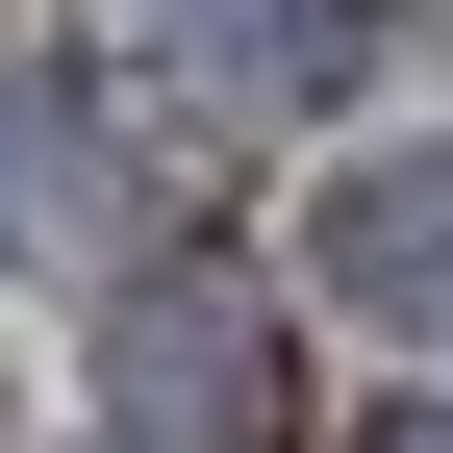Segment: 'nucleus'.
<instances>
[{
    "label": "nucleus",
    "mask_w": 453,
    "mask_h": 453,
    "mask_svg": "<svg viewBox=\"0 0 453 453\" xmlns=\"http://www.w3.org/2000/svg\"><path fill=\"white\" fill-rule=\"evenodd\" d=\"M101 453H303V353H277L252 277H127L101 303Z\"/></svg>",
    "instance_id": "obj_1"
},
{
    "label": "nucleus",
    "mask_w": 453,
    "mask_h": 453,
    "mask_svg": "<svg viewBox=\"0 0 453 453\" xmlns=\"http://www.w3.org/2000/svg\"><path fill=\"white\" fill-rule=\"evenodd\" d=\"M303 277L378 327V353H453V151H327V202H303Z\"/></svg>",
    "instance_id": "obj_2"
},
{
    "label": "nucleus",
    "mask_w": 453,
    "mask_h": 453,
    "mask_svg": "<svg viewBox=\"0 0 453 453\" xmlns=\"http://www.w3.org/2000/svg\"><path fill=\"white\" fill-rule=\"evenodd\" d=\"M353 50H378V0H277V76H303V101L353 76Z\"/></svg>",
    "instance_id": "obj_3"
},
{
    "label": "nucleus",
    "mask_w": 453,
    "mask_h": 453,
    "mask_svg": "<svg viewBox=\"0 0 453 453\" xmlns=\"http://www.w3.org/2000/svg\"><path fill=\"white\" fill-rule=\"evenodd\" d=\"M353 453H453V403H378V428H353Z\"/></svg>",
    "instance_id": "obj_4"
}]
</instances>
